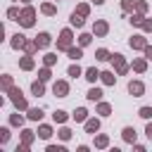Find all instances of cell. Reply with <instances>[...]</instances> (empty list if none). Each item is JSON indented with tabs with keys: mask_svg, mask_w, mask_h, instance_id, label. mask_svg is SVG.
Segmentation results:
<instances>
[{
	"mask_svg": "<svg viewBox=\"0 0 152 152\" xmlns=\"http://www.w3.org/2000/svg\"><path fill=\"white\" fill-rule=\"evenodd\" d=\"M131 45H133V48H145V40H142L140 36H135V38H131Z\"/></svg>",
	"mask_w": 152,
	"mask_h": 152,
	"instance_id": "12",
	"label": "cell"
},
{
	"mask_svg": "<svg viewBox=\"0 0 152 152\" xmlns=\"http://www.w3.org/2000/svg\"><path fill=\"white\" fill-rule=\"evenodd\" d=\"M64 119H66L64 112H55V121H64Z\"/></svg>",
	"mask_w": 152,
	"mask_h": 152,
	"instance_id": "27",
	"label": "cell"
},
{
	"mask_svg": "<svg viewBox=\"0 0 152 152\" xmlns=\"http://www.w3.org/2000/svg\"><path fill=\"white\" fill-rule=\"evenodd\" d=\"M95 33H97V36H104V33H107V24H104V21H97V24H95Z\"/></svg>",
	"mask_w": 152,
	"mask_h": 152,
	"instance_id": "8",
	"label": "cell"
},
{
	"mask_svg": "<svg viewBox=\"0 0 152 152\" xmlns=\"http://www.w3.org/2000/svg\"><path fill=\"white\" fill-rule=\"evenodd\" d=\"M97 59H112L107 50H97Z\"/></svg>",
	"mask_w": 152,
	"mask_h": 152,
	"instance_id": "21",
	"label": "cell"
},
{
	"mask_svg": "<svg viewBox=\"0 0 152 152\" xmlns=\"http://www.w3.org/2000/svg\"><path fill=\"white\" fill-rule=\"evenodd\" d=\"M145 55H147V57L152 59V48H145Z\"/></svg>",
	"mask_w": 152,
	"mask_h": 152,
	"instance_id": "33",
	"label": "cell"
},
{
	"mask_svg": "<svg viewBox=\"0 0 152 152\" xmlns=\"http://www.w3.org/2000/svg\"><path fill=\"white\" fill-rule=\"evenodd\" d=\"M12 45H14V48H26L24 36H19V33H17V36H14V40H12Z\"/></svg>",
	"mask_w": 152,
	"mask_h": 152,
	"instance_id": "9",
	"label": "cell"
},
{
	"mask_svg": "<svg viewBox=\"0 0 152 152\" xmlns=\"http://www.w3.org/2000/svg\"><path fill=\"white\" fill-rule=\"evenodd\" d=\"M81 55H83V52H81V48H69V57H71V59H78Z\"/></svg>",
	"mask_w": 152,
	"mask_h": 152,
	"instance_id": "13",
	"label": "cell"
},
{
	"mask_svg": "<svg viewBox=\"0 0 152 152\" xmlns=\"http://www.w3.org/2000/svg\"><path fill=\"white\" fill-rule=\"evenodd\" d=\"M33 93L36 95H43V83H33Z\"/></svg>",
	"mask_w": 152,
	"mask_h": 152,
	"instance_id": "24",
	"label": "cell"
},
{
	"mask_svg": "<svg viewBox=\"0 0 152 152\" xmlns=\"http://www.w3.org/2000/svg\"><path fill=\"white\" fill-rule=\"evenodd\" d=\"M43 12H45V14H55V7H52V5H43Z\"/></svg>",
	"mask_w": 152,
	"mask_h": 152,
	"instance_id": "25",
	"label": "cell"
},
{
	"mask_svg": "<svg viewBox=\"0 0 152 152\" xmlns=\"http://www.w3.org/2000/svg\"><path fill=\"white\" fill-rule=\"evenodd\" d=\"M69 43H71V33L69 31H62V38H59V43H57V48H69Z\"/></svg>",
	"mask_w": 152,
	"mask_h": 152,
	"instance_id": "2",
	"label": "cell"
},
{
	"mask_svg": "<svg viewBox=\"0 0 152 152\" xmlns=\"http://www.w3.org/2000/svg\"><path fill=\"white\" fill-rule=\"evenodd\" d=\"M128 90H131L133 95H142V83H138V81H131V83H128Z\"/></svg>",
	"mask_w": 152,
	"mask_h": 152,
	"instance_id": "4",
	"label": "cell"
},
{
	"mask_svg": "<svg viewBox=\"0 0 152 152\" xmlns=\"http://www.w3.org/2000/svg\"><path fill=\"white\" fill-rule=\"evenodd\" d=\"M86 128H88V133H95V131L100 128V124H97V119H93V121H88V124H86Z\"/></svg>",
	"mask_w": 152,
	"mask_h": 152,
	"instance_id": "10",
	"label": "cell"
},
{
	"mask_svg": "<svg viewBox=\"0 0 152 152\" xmlns=\"http://www.w3.org/2000/svg\"><path fill=\"white\" fill-rule=\"evenodd\" d=\"M78 14H81V17H83V14H88V7H86V5H81V7H78Z\"/></svg>",
	"mask_w": 152,
	"mask_h": 152,
	"instance_id": "30",
	"label": "cell"
},
{
	"mask_svg": "<svg viewBox=\"0 0 152 152\" xmlns=\"http://www.w3.org/2000/svg\"><path fill=\"white\" fill-rule=\"evenodd\" d=\"M66 90H69V88H66V83H64V81L55 83V95H57V97H66Z\"/></svg>",
	"mask_w": 152,
	"mask_h": 152,
	"instance_id": "3",
	"label": "cell"
},
{
	"mask_svg": "<svg viewBox=\"0 0 152 152\" xmlns=\"http://www.w3.org/2000/svg\"><path fill=\"white\" fill-rule=\"evenodd\" d=\"M100 114H109V104L102 102V104H100Z\"/></svg>",
	"mask_w": 152,
	"mask_h": 152,
	"instance_id": "29",
	"label": "cell"
},
{
	"mask_svg": "<svg viewBox=\"0 0 152 152\" xmlns=\"http://www.w3.org/2000/svg\"><path fill=\"white\" fill-rule=\"evenodd\" d=\"M28 116H31V119H40V116H43V112H40V109H31V112H28Z\"/></svg>",
	"mask_w": 152,
	"mask_h": 152,
	"instance_id": "22",
	"label": "cell"
},
{
	"mask_svg": "<svg viewBox=\"0 0 152 152\" xmlns=\"http://www.w3.org/2000/svg\"><path fill=\"white\" fill-rule=\"evenodd\" d=\"M71 24H74V26H83V19H81V14H76V12H74V14H71Z\"/></svg>",
	"mask_w": 152,
	"mask_h": 152,
	"instance_id": "15",
	"label": "cell"
},
{
	"mask_svg": "<svg viewBox=\"0 0 152 152\" xmlns=\"http://www.w3.org/2000/svg\"><path fill=\"white\" fill-rule=\"evenodd\" d=\"M33 14H36V12H33L31 7H26V10L21 12V17H19V21H21L24 26H31V24H33Z\"/></svg>",
	"mask_w": 152,
	"mask_h": 152,
	"instance_id": "1",
	"label": "cell"
},
{
	"mask_svg": "<svg viewBox=\"0 0 152 152\" xmlns=\"http://www.w3.org/2000/svg\"><path fill=\"white\" fill-rule=\"evenodd\" d=\"M12 100H14L19 107H26V102H24V97H21V93H19V90H12Z\"/></svg>",
	"mask_w": 152,
	"mask_h": 152,
	"instance_id": "7",
	"label": "cell"
},
{
	"mask_svg": "<svg viewBox=\"0 0 152 152\" xmlns=\"http://www.w3.org/2000/svg\"><path fill=\"white\" fill-rule=\"evenodd\" d=\"M140 116H142V119H150V116H152V109H150V107H142V109H140Z\"/></svg>",
	"mask_w": 152,
	"mask_h": 152,
	"instance_id": "18",
	"label": "cell"
},
{
	"mask_svg": "<svg viewBox=\"0 0 152 152\" xmlns=\"http://www.w3.org/2000/svg\"><path fill=\"white\" fill-rule=\"evenodd\" d=\"M142 26H145V28L150 31V28H152V21H142Z\"/></svg>",
	"mask_w": 152,
	"mask_h": 152,
	"instance_id": "32",
	"label": "cell"
},
{
	"mask_svg": "<svg viewBox=\"0 0 152 152\" xmlns=\"http://www.w3.org/2000/svg\"><path fill=\"white\" fill-rule=\"evenodd\" d=\"M90 43V36H81V45H88Z\"/></svg>",
	"mask_w": 152,
	"mask_h": 152,
	"instance_id": "31",
	"label": "cell"
},
{
	"mask_svg": "<svg viewBox=\"0 0 152 152\" xmlns=\"http://www.w3.org/2000/svg\"><path fill=\"white\" fill-rule=\"evenodd\" d=\"M133 66H135V69H138V71H142V69H145V62H142V59H138V62H135V64H133Z\"/></svg>",
	"mask_w": 152,
	"mask_h": 152,
	"instance_id": "28",
	"label": "cell"
},
{
	"mask_svg": "<svg viewBox=\"0 0 152 152\" xmlns=\"http://www.w3.org/2000/svg\"><path fill=\"white\" fill-rule=\"evenodd\" d=\"M38 133H40V138H50V133H52V131H50L48 126H40V131H38Z\"/></svg>",
	"mask_w": 152,
	"mask_h": 152,
	"instance_id": "20",
	"label": "cell"
},
{
	"mask_svg": "<svg viewBox=\"0 0 152 152\" xmlns=\"http://www.w3.org/2000/svg\"><path fill=\"white\" fill-rule=\"evenodd\" d=\"M100 76H102L104 83H114V74H112V71H104V74H100Z\"/></svg>",
	"mask_w": 152,
	"mask_h": 152,
	"instance_id": "16",
	"label": "cell"
},
{
	"mask_svg": "<svg viewBox=\"0 0 152 152\" xmlns=\"http://www.w3.org/2000/svg\"><path fill=\"white\" fill-rule=\"evenodd\" d=\"M48 43H50V36H48V33H40V36L36 38V48H45Z\"/></svg>",
	"mask_w": 152,
	"mask_h": 152,
	"instance_id": "5",
	"label": "cell"
},
{
	"mask_svg": "<svg viewBox=\"0 0 152 152\" xmlns=\"http://www.w3.org/2000/svg\"><path fill=\"white\" fill-rule=\"evenodd\" d=\"M112 59H114V64H116V69H119V71L124 74V71H126V64H124V59H121V55H114Z\"/></svg>",
	"mask_w": 152,
	"mask_h": 152,
	"instance_id": "6",
	"label": "cell"
},
{
	"mask_svg": "<svg viewBox=\"0 0 152 152\" xmlns=\"http://www.w3.org/2000/svg\"><path fill=\"white\" fill-rule=\"evenodd\" d=\"M21 66H24V69H31V66H33V62H31L28 57H24V59H21Z\"/></svg>",
	"mask_w": 152,
	"mask_h": 152,
	"instance_id": "23",
	"label": "cell"
},
{
	"mask_svg": "<svg viewBox=\"0 0 152 152\" xmlns=\"http://www.w3.org/2000/svg\"><path fill=\"white\" fill-rule=\"evenodd\" d=\"M100 97H102V93H100L97 88H93V90L88 93V100H93V102H95V100H100Z\"/></svg>",
	"mask_w": 152,
	"mask_h": 152,
	"instance_id": "14",
	"label": "cell"
},
{
	"mask_svg": "<svg viewBox=\"0 0 152 152\" xmlns=\"http://www.w3.org/2000/svg\"><path fill=\"white\" fill-rule=\"evenodd\" d=\"M78 74H81L78 66H69V76H78Z\"/></svg>",
	"mask_w": 152,
	"mask_h": 152,
	"instance_id": "26",
	"label": "cell"
},
{
	"mask_svg": "<svg viewBox=\"0 0 152 152\" xmlns=\"http://www.w3.org/2000/svg\"><path fill=\"white\" fill-rule=\"evenodd\" d=\"M97 76H100V74H97L95 69H88V71H86V78H88V81H95Z\"/></svg>",
	"mask_w": 152,
	"mask_h": 152,
	"instance_id": "17",
	"label": "cell"
},
{
	"mask_svg": "<svg viewBox=\"0 0 152 152\" xmlns=\"http://www.w3.org/2000/svg\"><path fill=\"white\" fill-rule=\"evenodd\" d=\"M95 2H97V5H100V2H102V0H95Z\"/></svg>",
	"mask_w": 152,
	"mask_h": 152,
	"instance_id": "35",
	"label": "cell"
},
{
	"mask_svg": "<svg viewBox=\"0 0 152 152\" xmlns=\"http://www.w3.org/2000/svg\"><path fill=\"white\" fill-rule=\"evenodd\" d=\"M124 138H126L128 142H133V140H135V131H133V128H124Z\"/></svg>",
	"mask_w": 152,
	"mask_h": 152,
	"instance_id": "11",
	"label": "cell"
},
{
	"mask_svg": "<svg viewBox=\"0 0 152 152\" xmlns=\"http://www.w3.org/2000/svg\"><path fill=\"white\" fill-rule=\"evenodd\" d=\"M74 119H76V121H83V119H86V109H76Z\"/></svg>",
	"mask_w": 152,
	"mask_h": 152,
	"instance_id": "19",
	"label": "cell"
},
{
	"mask_svg": "<svg viewBox=\"0 0 152 152\" xmlns=\"http://www.w3.org/2000/svg\"><path fill=\"white\" fill-rule=\"evenodd\" d=\"M147 135L152 138V124H147Z\"/></svg>",
	"mask_w": 152,
	"mask_h": 152,
	"instance_id": "34",
	"label": "cell"
}]
</instances>
